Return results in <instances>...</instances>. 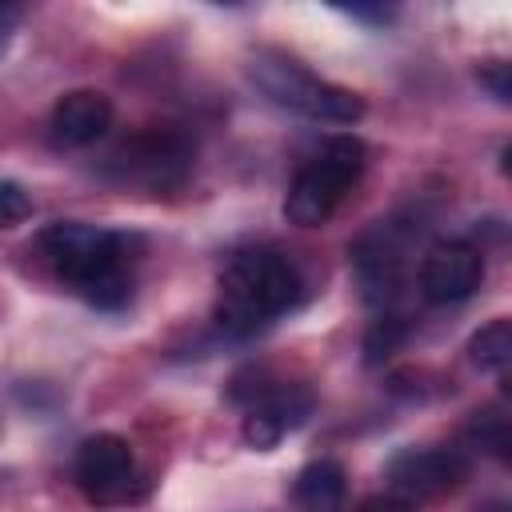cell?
<instances>
[{
    "label": "cell",
    "mask_w": 512,
    "mask_h": 512,
    "mask_svg": "<svg viewBox=\"0 0 512 512\" xmlns=\"http://www.w3.org/2000/svg\"><path fill=\"white\" fill-rule=\"evenodd\" d=\"M484 280V256L464 240H444L428 248L420 264V292L432 304H456L468 300Z\"/></svg>",
    "instance_id": "8992f818"
},
{
    "label": "cell",
    "mask_w": 512,
    "mask_h": 512,
    "mask_svg": "<svg viewBox=\"0 0 512 512\" xmlns=\"http://www.w3.org/2000/svg\"><path fill=\"white\" fill-rule=\"evenodd\" d=\"M132 468H136L132 448L116 432H96L76 448V484L96 504L124 500L128 484H132Z\"/></svg>",
    "instance_id": "5b68a950"
},
{
    "label": "cell",
    "mask_w": 512,
    "mask_h": 512,
    "mask_svg": "<svg viewBox=\"0 0 512 512\" xmlns=\"http://www.w3.org/2000/svg\"><path fill=\"white\" fill-rule=\"evenodd\" d=\"M480 84H488V88H492V96H496L500 104H508V96H512L508 64H488V68H480Z\"/></svg>",
    "instance_id": "5bb4252c"
},
{
    "label": "cell",
    "mask_w": 512,
    "mask_h": 512,
    "mask_svg": "<svg viewBox=\"0 0 512 512\" xmlns=\"http://www.w3.org/2000/svg\"><path fill=\"white\" fill-rule=\"evenodd\" d=\"M400 340H404V324H400L396 316H380V320L368 328V336H364V360H368V364L388 360Z\"/></svg>",
    "instance_id": "7c38bea8"
},
{
    "label": "cell",
    "mask_w": 512,
    "mask_h": 512,
    "mask_svg": "<svg viewBox=\"0 0 512 512\" xmlns=\"http://www.w3.org/2000/svg\"><path fill=\"white\" fill-rule=\"evenodd\" d=\"M468 476V460L456 448H404L388 464V484L404 496H440Z\"/></svg>",
    "instance_id": "ba28073f"
},
{
    "label": "cell",
    "mask_w": 512,
    "mask_h": 512,
    "mask_svg": "<svg viewBox=\"0 0 512 512\" xmlns=\"http://www.w3.org/2000/svg\"><path fill=\"white\" fill-rule=\"evenodd\" d=\"M48 124H52V140L64 144V148L96 144L112 124V100L104 92H92V88L68 92V96L56 100Z\"/></svg>",
    "instance_id": "9c48e42d"
},
{
    "label": "cell",
    "mask_w": 512,
    "mask_h": 512,
    "mask_svg": "<svg viewBox=\"0 0 512 512\" xmlns=\"http://www.w3.org/2000/svg\"><path fill=\"white\" fill-rule=\"evenodd\" d=\"M468 356L484 372H500L512 360V320H492L468 340Z\"/></svg>",
    "instance_id": "8fae6325"
},
{
    "label": "cell",
    "mask_w": 512,
    "mask_h": 512,
    "mask_svg": "<svg viewBox=\"0 0 512 512\" xmlns=\"http://www.w3.org/2000/svg\"><path fill=\"white\" fill-rule=\"evenodd\" d=\"M28 212H32V200H28V192H24L20 184H12V180H0V228H12V224H20Z\"/></svg>",
    "instance_id": "4fadbf2b"
},
{
    "label": "cell",
    "mask_w": 512,
    "mask_h": 512,
    "mask_svg": "<svg viewBox=\"0 0 512 512\" xmlns=\"http://www.w3.org/2000/svg\"><path fill=\"white\" fill-rule=\"evenodd\" d=\"M360 512H408L400 500H368Z\"/></svg>",
    "instance_id": "9a60e30c"
},
{
    "label": "cell",
    "mask_w": 512,
    "mask_h": 512,
    "mask_svg": "<svg viewBox=\"0 0 512 512\" xmlns=\"http://www.w3.org/2000/svg\"><path fill=\"white\" fill-rule=\"evenodd\" d=\"M252 80L272 104H280L288 112H300L308 120L352 124V120L364 116V100L360 96L312 76L304 64H296L284 52H256L252 56Z\"/></svg>",
    "instance_id": "3957f363"
},
{
    "label": "cell",
    "mask_w": 512,
    "mask_h": 512,
    "mask_svg": "<svg viewBox=\"0 0 512 512\" xmlns=\"http://www.w3.org/2000/svg\"><path fill=\"white\" fill-rule=\"evenodd\" d=\"M296 296H300V272L292 268L288 256L268 252V248L240 252L220 276L216 324L228 336H252L272 316L288 312Z\"/></svg>",
    "instance_id": "7a4b0ae2"
},
{
    "label": "cell",
    "mask_w": 512,
    "mask_h": 512,
    "mask_svg": "<svg viewBox=\"0 0 512 512\" xmlns=\"http://www.w3.org/2000/svg\"><path fill=\"white\" fill-rule=\"evenodd\" d=\"M124 236L100 224L60 220L40 232V248L48 252L60 280H68L96 308H124L132 296V276L124 268Z\"/></svg>",
    "instance_id": "6da1fadb"
},
{
    "label": "cell",
    "mask_w": 512,
    "mask_h": 512,
    "mask_svg": "<svg viewBox=\"0 0 512 512\" xmlns=\"http://www.w3.org/2000/svg\"><path fill=\"white\" fill-rule=\"evenodd\" d=\"M312 412V392L300 384H264L252 392L248 416H244V440L252 448H272L280 444L292 428H300Z\"/></svg>",
    "instance_id": "52a82bcc"
},
{
    "label": "cell",
    "mask_w": 512,
    "mask_h": 512,
    "mask_svg": "<svg viewBox=\"0 0 512 512\" xmlns=\"http://www.w3.org/2000/svg\"><path fill=\"white\" fill-rule=\"evenodd\" d=\"M12 20H16V8H4V4H0V40H4V32H8Z\"/></svg>",
    "instance_id": "2e32d148"
},
{
    "label": "cell",
    "mask_w": 512,
    "mask_h": 512,
    "mask_svg": "<svg viewBox=\"0 0 512 512\" xmlns=\"http://www.w3.org/2000/svg\"><path fill=\"white\" fill-rule=\"evenodd\" d=\"M348 496V476L336 460H312L296 476V504L304 512H340Z\"/></svg>",
    "instance_id": "30bf717a"
},
{
    "label": "cell",
    "mask_w": 512,
    "mask_h": 512,
    "mask_svg": "<svg viewBox=\"0 0 512 512\" xmlns=\"http://www.w3.org/2000/svg\"><path fill=\"white\" fill-rule=\"evenodd\" d=\"M360 168H364V144L356 136H336L312 164L296 172L284 200V216L300 228H320L336 212L344 192L356 184Z\"/></svg>",
    "instance_id": "277c9868"
}]
</instances>
